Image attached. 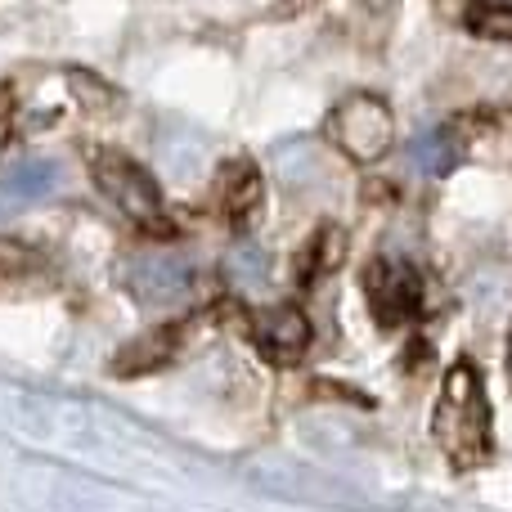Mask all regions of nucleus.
I'll use <instances>...</instances> for the list:
<instances>
[{
  "mask_svg": "<svg viewBox=\"0 0 512 512\" xmlns=\"http://www.w3.org/2000/svg\"><path fill=\"white\" fill-rule=\"evenodd\" d=\"M436 441L454 463L472 468L490 454V409L481 396V378L468 360L445 373L441 405H436Z\"/></svg>",
  "mask_w": 512,
  "mask_h": 512,
  "instance_id": "1",
  "label": "nucleus"
},
{
  "mask_svg": "<svg viewBox=\"0 0 512 512\" xmlns=\"http://www.w3.org/2000/svg\"><path fill=\"white\" fill-rule=\"evenodd\" d=\"M90 176H95L99 194H104L122 216H131L135 225H144V230H158L162 225V189L135 158L104 149V153H95V162H90Z\"/></svg>",
  "mask_w": 512,
  "mask_h": 512,
  "instance_id": "2",
  "label": "nucleus"
},
{
  "mask_svg": "<svg viewBox=\"0 0 512 512\" xmlns=\"http://www.w3.org/2000/svg\"><path fill=\"white\" fill-rule=\"evenodd\" d=\"M328 135L351 162H378L391 149V108L373 95H351L333 108L328 117Z\"/></svg>",
  "mask_w": 512,
  "mask_h": 512,
  "instance_id": "3",
  "label": "nucleus"
},
{
  "mask_svg": "<svg viewBox=\"0 0 512 512\" xmlns=\"http://www.w3.org/2000/svg\"><path fill=\"white\" fill-rule=\"evenodd\" d=\"M252 337L261 346L265 360L274 364H292L306 355L310 346V324L297 306H270L261 315H252Z\"/></svg>",
  "mask_w": 512,
  "mask_h": 512,
  "instance_id": "4",
  "label": "nucleus"
},
{
  "mask_svg": "<svg viewBox=\"0 0 512 512\" xmlns=\"http://www.w3.org/2000/svg\"><path fill=\"white\" fill-rule=\"evenodd\" d=\"M369 292L373 301H378V315L387 319V324H396V319H405L409 310L418 306V274L409 270V265H373L369 274Z\"/></svg>",
  "mask_w": 512,
  "mask_h": 512,
  "instance_id": "5",
  "label": "nucleus"
},
{
  "mask_svg": "<svg viewBox=\"0 0 512 512\" xmlns=\"http://www.w3.org/2000/svg\"><path fill=\"white\" fill-rule=\"evenodd\" d=\"M261 171L252 167L248 158L230 162V167L221 171V180H216V198H221V212L230 216V221H252L256 207H261Z\"/></svg>",
  "mask_w": 512,
  "mask_h": 512,
  "instance_id": "6",
  "label": "nucleus"
},
{
  "mask_svg": "<svg viewBox=\"0 0 512 512\" xmlns=\"http://www.w3.org/2000/svg\"><path fill=\"white\" fill-rule=\"evenodd\" d=\"M189 324H167L158 333H144L140 342H131L122 355H117V373H149L158 364H167L171 355L180 351V337H185Z\"/></svg>",
  "mask_w": 512,
  "mask_h": 512,
  "instance_id": "7",
  "label": "nucleus"
},
{
  "mask_svg": "<svg viewBox=\"0 0 512 512\" xmlns=\"http://www.w3.org/2000/svg\"><path fill=\"white\" fill-rule=\"evenodd\" d=\"M131 283L144 301H176L189 288V270L180 261H171V256H149V261L135 265Z\"/></svg>",
  "mask_w": 512,
  "mask_h": 512,
  "instance_id": "8",
  "label": "nucleus"
},
{
  "mask_svg": "<svg viewBox=\"0 0 512 512\" xmlns=\"http://www.w3.org/2000/svg\"><path fill=\"white\" fill-rule=\"evenodd\" d=\"M409 167L423 171V176H445V171L459 162V140L450 131H418L405 149Z\"/></svg>",
  "mask_w": 512,
  "mask_h": 512,
  "instance_id": "9",
  "label": "nucleus"
},
{
  "mask_svg": "<svg viewBox=\"0 0 512 512\" xmlns=\"http://www.w3.org/2000/svg\"><path fill=\"white\" fill-rule=\"evenodd\" d=\"M468 27L481 36H495V41H512V0H472Z\"/></svg>",
  "mask_w": 512,
  "mask_h": 512,
  "instance_id": "10",
  "label": "nucleus"
},
{
  "mask_svg": "<svg viewBox=\"0 0 512 512\" xmlns=\"http://www.w3.org/2000/svg\"><path fill=\"white\" fill-rule=\"evenodd\" d=\"M274 158H279V176L288 180V185H297L301 176H315L319 171V153L310 149L306 140H292V144H283V149H274Z\"/></svg>",
  "mask_w": 512,
  "mask_h": 512,
  "instance_id": "11",
  "label": "nucleus"
},
{
  "mask_svg": "<svg viewBox=\"0 0 512 512\" xmlns=\"http://www.w3.org/2000/svg\"><path fill=\"white\" fill-rule=\"evenodd\" d=\"M230 274H234L239 283H261V274H265V256H261V248H252V243L234 248V256H230Z\"/></svg>",
  "mask_w": 512,
  "mask_h": 512,
  "instance_id": "12",
  "label": "nucleus"
},
{
  "mask_svg": "<svg viewBox=\"0 0 512 512\" xmlns=\"http://www.w3.org/2000/svg\"><path fill=\"white\" fill-rule=\"evenodd\" d=\"M14 131V122H9V108H5V99H0V149H5V135Z\"/></svg>",
  "mask_w": 512,
  "mask_h": 512,
  "instance_id": "13",
  "label": "nucleus"
}]
</instances>
